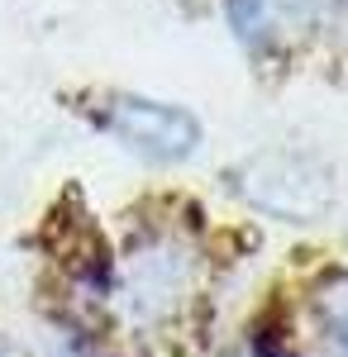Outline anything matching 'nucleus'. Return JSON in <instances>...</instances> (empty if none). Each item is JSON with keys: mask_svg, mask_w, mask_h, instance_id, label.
I'll return each mask as SVG.
<instances>
[{"mask_svg": "<svg viewBox=\"0 0 348 357\" xmlns=\"http://www.w3.org/2000/svg\"><path fill=\"white\" fill-rule=\"evenodd\" d=\"M239 186L253 205L287 215V220H315L334 200L329 172L310 158H291V153H268V158L248 162L239 172Z\"/></svg>", "mask_w": 348, "mask_h": 357, "instance_id": "f257e3e1", "label": "nucleus"}, {"mask_svg": "<svg viewBox=\"0 0 348 357\" xmlns=\"http://www.w3.org/2000/svg\"><path fill=\"white\" fill-rule=\"evenodd\" d=\"M110 134L124 148H134L153 162H182L196 153L201 143V124L196 114H187L182 105H158V100H138V96H119L106 110Z\"/></svg>", "mask_w": 348, "mask_h": 357, "instance_id": "f03ea898", "label": "nucleus"}]
</instances>
